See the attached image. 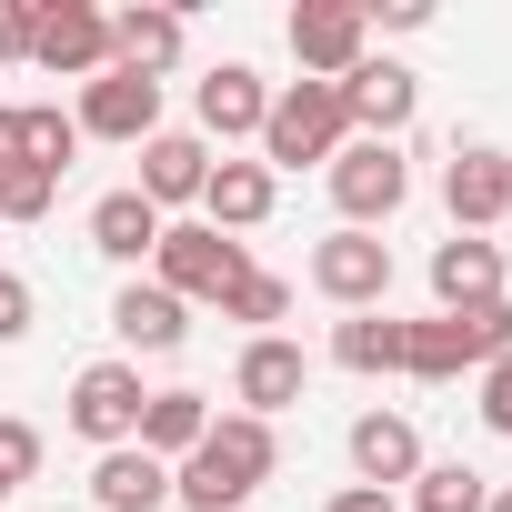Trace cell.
Masks as SVG:
<instances>
[{"instance_id": "cell-1", "label": "cell", "mask_w": 512, "mask_h": 512, "mask_svg": "<svg viewBox=\"0 0 512 512\" xmlns=\"http://www.w3.org/2000/svg\"><path fill=\"white\" fill-rule=\"evenodd\" d=\"M272 472H282V432H272V422H251V412H211L201 452L171 462V492H181L191 512H241Z\"/></svg>"}, {"instance_id": "cell-2", "label": "cell", "mask_w": 512, "mask_h": 512, "mask_svg": "<svg viewBox=\"0 0 512 512\" xmlns=\"http://www.w3.org/2000/svg\"><path fill=\"white\" fill-rule=\"evenodd\" d=\"M502 352H512V292L502 302H472V312L402 322V372L412 382H462V372H492Z\"/></svg>"}, {"instance_id": "cell-3", "label": "cell", "mask_w": 512, "mask_h": 512, "mask_svg": "<svg viewBox=\"0 0 512 512\" xmlns=\"http://www.w3.org/2000/svg\"><path fill=\"white\" fill-rule=\"evenodd\" d=\"M352 141V121H342V91L332 81H282L272 91V111H262V171L282 181V171H332V151Z\"/></svg>"}, {"instance_id": "cell-4", "label": "cell", "mask_w": 512, "mask_h": 512, "mask_svg": "<svg viewBox=\"0 0 512 512\" xmlns=\"http://www.w3.org/2000/svg\"><path fill=\"white\" fill-rule=\"evenodd\" d=\"M241 272H251V241H231V231H211V221H171L161 251H151V282H161L171 302H231Z\"/></svg>"}, {"instance_id": "cell-5", "label": "cell", "mask_w": 512, "mask_h": 512, "mask_svg": "<svg viewBox=\"0 0 512 512\" xmlns=\"http://www.w3.org/2000/svg\"><path fill=\"white\" fill-rule=\"evenodd\" d=\"M322 181H332V201H342V231H372V221H392V211L412 201V161H402V141H342Z\"/></svg>"}, {"instance_id": "cell-6", "label": "cell", "mask_w": 512, "mask_h": 512, "mask_svg": "<svg viewBox=\"0 0 512 512\" xmlns=\"http://www.w3.org/2000/svg\"><path fill=\"white\" fill-rule=\"evenodd\" d=\"M141 402H151V392H141V362L111 352V362H81V382H71L61 412H71V432H81L91 452H121V442L141 432Z\"/></svg>"}, {"instance_id": "cell-7", "label": "cell", "mask_w": 512, "mask_h": 512, "mask_svg": "<svg viewBox=\"0 0 512 512\" xmlns=\"http://www.w3.org/2000/svg\"><path fill=\"white\" fill-rule=\"evenodd\" d=\"M312 292L332 312H382L392 302V241L382 231H332L312 241Z\"/></svg>"}, {"instance_id": "cell-8", "label": "cell", "mask_w": 512, "mask_h": 512, "mask_svg": "<svg viewBox=\"0 0 512 512\" xmlns=\"http://www.w3.org/2000/svg\"><path fill=\"white\" fill-rule=\"evenodd\" d=\"M332 91H342L352 141H402V131H412V111H422V81H412L402 61H382V51H372V61H352Z\"/></svg>"}, {"instance_id": "cell-9", "label": "cell", "mask_w": 512, "mask_h": 512, "mask_svg": "<svg viewBox=\"0 0 512 512\" xmlns=\"http://www.w3.org/2000/svg\"><path fill=\"white\" fill-rule=\"evenodd\" d=\"M292 61H302V81H342L352 61H372V11L362 0H302L292 11Z\"/></svg>"}, {"instance_id": "cell-10", "label": "cell", "mask_w": 512, "mask_h": 512, "mask_svg": "<svg viewBox=\"0 0 512 512\" xmlns=\"http://www.w3.org/2000/svg\"><path fill=\"white\" fill-rule=\"evenodd\" d=\"M31 61L61 71V81H101V71H111V11H91V0H41Z\"/></svg>"}, {"instance_id": "cell-11", "label": "cell", "mask_w": 512, "mask_h": 512, "mask_svg": "<svg viewBox=\"0 0 512 512\" xmlns=\"http://www.w3.org/2000/svg\"><path fill=\"white\" fill-rule=\"evenodd\" d=\"M442 201H452V231H492V221H512V151H492V141H462L452 161H442Z\"/></svg>"}, {"instance_id": "cell-12", "label": "cell", "mask_w": 512, "mask_h": 512, "mask_svg": "<svg viewBox=\"0 0 512 512\" xmlns=\"http://www.w3.org/2000/svg\"><path fill=\"white\" fill-rule=\"evenodd\" d=\"M312 392V352L302 342H282V332H262V342H241V362H231V402L251 412V422H272V412H292Z\"/></svg>"}, {"instance_id": "cell-13", "label": "cell", "mask_w": 512, "mask_h": 512, "mask_svg": "<svg viewBox=\"0 0 512 512\" xmlns=\"http://www.w3.org/2000/svg\"><path fill=\"white\" fill-rule=\"evenodd\" d=\"M81 141H151L161 131V81H141V71H101V81H81Z\"/></svg>"}, {"instance_id": "cell-14", "label": "cell", "mask_w": 512, "mask_h": 512, "mask_svg": "<svg viewBox=\"0 0 512 512\" xmlns=\"http://www.w3.org/2000/svg\"><path fill=\"white\" fill-rule=\"evenodd\" d=\"M191 111H201V141H262V111H272V81L251 61H211L191 81Z\"/></svg>"}, {"instance_id": "cell-15", "label": "cell", "mask_w": 512, "mask_h": 512, "mask_svg": "<svg viewBox=\"0 0 512 512\" xmlns=\"http://www.w3.org/2000/svg\"><path fill=\"white\" fill-rule=\"evenodd\" d=\"M201 181H211V141H201V131H151V141H141V181H131V191H141L161 221H171L181 201H201Z\"/></svg>"}, {"instance_id": "cell-16", "label": "cell", "mask_w": 512, "mask_h": 512, "mask_svg": "<svg viewBox=\"0 0 512 512\" xmlns=\"http://www.w3.org/2000/svg\"><path fill=\"white\" fill-rule=\"evenodd\" d=\"M412 472H422V432H412L402 412H362V422H352V482L402 492Z\"/></svg>"}, {"instance_id": "cell-17", "label": "cell", "mask_w": 512, "mask_h": 512, "mask_svg": "<svg viewBox=\"0 0 512 512\" xmlns=\"http://www.w3.org/2000/svg\"><path fill=\"white\" fill-rule=\"evenodd\" d=\"M272 201H282V181L262 161H211V181H201V221L211 231H262Z\"/></svg>"}, {"instance_id": "cell-18", "label": "cell", "mask_w": 512, "mask_h": 512, "mask_svg": "<svg viewBox=\"0 0 512 512\" xmlns=\"http://www.w3.org/2000/svg\"><path fill=\"white\" fill-rule=\"evenodd\" d=\"M432 302H442V312L502 302V241H472V231H452V241L432 251Z\"/></svg>"}, {"instance_id": "cell-19", "label": "cell", "mask_w": 512, "mask_h": 512, "mask_svg": "<svg viewBox=\"0 0 512 512\" xmlns=\"http://www.w3.org/2000/svg\"><path fill=\"white\" fill-rule=\"evenodd\" d=\"M181 11H161V0H141V11H111V71H141V81H161L171 61H181Z\"/></svg>"}, {"instance_id": "cell-20", "label": "cell", "mask_w": 512, "mask_h": 512, "mask_svg": "<svg viewBox=\"0 0 512 512\" xmlns=\"http://www.w3.org/2000/svg\"><path fill=\"white\" fill-rule=\"evenodd\" d=\"M111 332H121V362H131V352H181V342H191V302H171L161 282H131V292L111 302Z\"/></svg>"}, {"instance_id": "cell-21", "label": "cell", "mask_w": 512, "mask_h": 512, "mask_svg": "<svg viewBox=\"0 0 512 512\" xmlns=\"http://www.w3.org/2000/svg\"><path fill=\"white\" fill-rule=\"evenodd\" d=\"M91 502L101 512H161L171 502V462H151L141 442H121V452L91 462Z\"/></svg>"}, {"instance_id": "cell-22", "label": "cell", "mask_w": 512, "mask_h": 512, "mask_svg": "<svg viewBox=\"0 0 512 512\" xmlns=\"http://www.w3.org/2000/svg\"><path fill=\"white\" fill-rule=\"evenodd\" d=\"M161 231H171V221H161L141 191H101V201H91V251H101V262H151Z\"/></svg>"}, {"instance_id": "cell-23", "label": "cell", "mask_w": 512, "mask_h": 512, "mask_svg": "<svg viewBox=\"0 0 512 512\" xmlns=\"http://www.w3.org/2000/svg\"><path fill=\"white\" fill-rule=\"evenodd\" d=\"M201 432H211V392H151L131 442H141L151 462H181V452H201Z\"/></svg>"}, {"instance_id": "cell-24", "label": "cell", "mask_w": 512, "mask_h": 512, "mask_svg": "<svg viewBox=\"0 0 512 512\" xmlns=\"http://www.w3.org/2000/svg\"><path fill=\"white\" fill-rule=\"evenodd\" d=\"M332 362L342 372H402V322L392 312H342L332 322Z\"/></svg>"}, {"instance_id": "cell-25", "label": "cell", "mask_w": 512, "mask_h": 512, "mask_svg": "<svg viewBox=\"0 0 512 512\" xmlns=\"http://www.w3.org/2000/svg\"><path fill=\"white\" fill-rule=\"evenodd\" d=\"M402 492H412V512H482V502H492V482H482L472 462H422Z\"/></svg>"}, {"instance_id": "cell-26", "label": "cell", "mask_w": 512, "mask_h": 512, "mask_svg": "<svg viewBox=\"0 0 512 512\" xmlns=\"http://www.w3.org/2000/svg\"><path fill=\"white\" fill-rule=\"evenodd\" d=\"M21 121H31V171H41V181H61V171H71V151H81V121H71V111H51V101H21Z\"/></svg>"}, {"instance_id": "cell-27", "label": "cell", "mask_w": 512, "mask_h": 512, "mask_svg": "<svg viewBox=\"0 0 512 512\" xmlns=\"http://www.w3.org/2000/svg\"><path fill=\"white\" fill-rule=\"evenodd\" d=\"M282 312H292V282H282V272H241L231 302H221V322H251V342H262Z\"/></svg>"}, {"instance_id": "cell-28", "label": "cell", "mask_w": 512, "mask_h": 512, "mask_svg": "<svg viewBox=\"0 0 512 512\" xmlns=\"http://www.w3.org/2000/svg\"><path fill=\"white\" fill-rule=\"evenodd\" d=\"M0 482H11V492L41 482V432L31 422H0Z\"/></svg>"}, {"instance_id": "cell-29", "label": "cell", "mask_w": 512, "mask_h": 512, "mask_svg": "<svg viewBox=\"0 0 512 512\" xmlns=\"http://www.w3.org/2000/svg\"><path fill=\"white\" fill-rule=\"evenodd\" d=\"M51 191H61V181H41V171H11V181H0V221H41V211H51Z\"/></svg>"}, {"instance_id": "cell-30", "label": "cell", "mask_w": 512, "mask_h": 512, "mask_svg": "<svg viewBox=\"0 0 512 512\" xmlns=\"http://www.w3.org/2000/svg\"><path fill=\"white\" fill-rule=\"evenodd\" d=\"M472 412H482V432H512V352L482 372V402H472Z\"/></svg>"}, {"instance_id": "cell-31", "label": "cell", "mask_w": 512, "mask_h": 512, "mask_svg": "<svg viewBox=\"0 0 512 512\" xmlns=\"http://www.w3.org/2000/svg\"><path fill=\"white\" fill-rule=\"evenodd\" d=\"M31 21L41 0H0V61H31Z\"/></svg>"}, {"instance_id": "cell-32", "label": "cell", "mask_w": 512, "mask_h": 512, "mask_svg": "<svg viewBox=\"0 0 512 512\" xmlns=\"http://www.w3.org/2000/svg\"><path fill=\"white\" fill-rule=\"evenodd\" d=\"M11 171H31V121H21V101H0V181Z\"/></svg>"}, {"instance_id": "cell-33", "label": "cell", "mask_w": 512, "mask_h": 512, "mask_svg": "<svg viewBox=\"0 0 512 512\" xmlns=\"http://www.w3.org/2000/svg\"><path fill=\"white\" fill-rule=\"evenodd\" d=\"M31 312H41V302H31V282H21V272H0V342H21V332H31Z\"/></svg>"}, {"instance_id": "cell-34", "label": "cell", "mask_w": 512, "mask_h": 512, "mask_svg": "<svg viewBox=\"0 0 512 512\" xmlns=\"http://www.w3.org/2000/svg\"><path fill=\"white\" fill-rule=\"evenodd\" d=\"M322 512H402V492H372V482H342Z\"/></svg>"}, {"instance_id": "cell-35", "label": "cell", "mask_w": 512, "mask_h": 512, "mask_svg": "<svg viewBox=\"0 0 512 512\" xmlns=\"http://www.w3.org/2000/svg\"><path fill=\"white\" fill-rule=\"evenodd\" d=\"M482 512H512V482H492V502H482Z\"/></svg>"}, {"instance_id": "cell-36", "label": "cell", "mask_w": 512, "mask_h": 512, "mask_svg": "<svg viewBox=\"0 0 512 512\" xmlns=\"http://www.w3.org/2000/svg\"><path fill=\"white\" fill-rule=\"evenodd\" d=\"M0 502H11V482H0Z\"/></svg>"}]
</instances>
